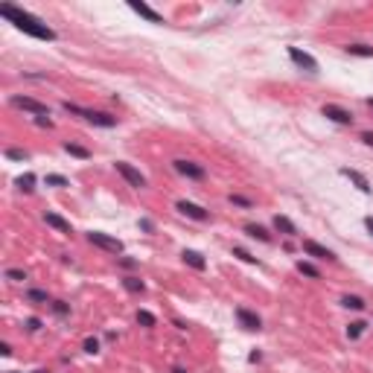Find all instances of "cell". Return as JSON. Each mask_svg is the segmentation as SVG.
<instances>
[{"label": "cell", "mask_w": 373, "mask_h": 373, "mask_svg": "<svg viewBox=\"0 0 373 373\" xmlns=\"http://www.w3.org/2000/svg\"><path fill=\"white\" fill-rule=\"evenodd\" d=\"M120 266H123V268H134L137 263H134V260H120Z\"/></svg>", "instance_id": "cell-38"}, {"label": "cell", "mask_w": 373, "mask_h": 373, "mask_svg": "<svg viewBox=\"0 0 373 373\" xmlns=\"http://www.w3.org/2000/svg\"><path fill=\"white\" fill-rule=\"evenodd\" d=\"M303 254L306 257H315V260H327V263H336V254L324 245H318L315 239H303Z\"/></svg>", "instance_id": "cell-7"}, {"label": "cell", "mask_w": 373, "mask_h": 373, "mask_svg": "<svg viewBox=\"0 0 373 373\" xmlns=\"http://www.w3.org/2000/svg\"><path fill=\"white\" fill-rule=\"evenodd\" d=\"M172 373H187L184 368H172Z\"/></svg>", "instance_id": "cell-40"}, {"label": "cell", "mask_w": 373, "mask_h": 373, "mask_svg": "<svg viewBox=\"0 0 373 373\" xmlns=\"http://www.w3.org/2000/svg\"><path fill=\"white\" fill-rule=\"evenodd\" d=\"M128 6H131V12H137L140 18H146V20H152V23H163V15H158L152 6H146V3H137V0H131Z\"/></svg>", "instance_id": "cell-12"}, {"label": "cell", "mask_w": 373, "mask_h": 373, "mask_svg": "<svg viewBox=\"0 0 373 373\" xmlns=\"http://www.w3.org/2000/svg\"><path fill=\"white\" fill-rule=\"evenodd\" d=\"M341 175H344V178H350V181H353V184H356L362 193H371V181H368V178H365L359 169H350V166H344V169H341Z\"/></svg>", "instance_id": "cell-13"}, {"label": "cell", "mask_w": 373, "mask_h": 373, "mask_svg": "<svg viewBox=\"0 0 373 373\" xmlns=\"http://www.w3.org/2000/svg\"><path fill=\"white\" fill-rule=\"evenodd\" d=\"M85 353H99V341L96 338H88L85 341Z\"/></svg>", "instance_id": "cell-33"}, {"label": "cell", "mask_w": 373, "mask_h": 373, "mask_svg": "<svg viewBox=\"0 0 373 373\" xmlns=\"http://www.w3.org/2000/svg\"><path fill=\"white\" fill-rule=\"evenodd\" d=\"M137 324H140V327H149V330H152V327L158 324V318H155L152 312H146V309H140V312H137Z\"/></svg>", "instance_id": "cell-23"}, {"label": "cell", "mask_w": 373, "mask_h": 373, "mask_svg": "<svg viewBox=\"0 0 373 373\" xmlns=\"http://www.w3.org/2000/svg\"><path fill=\"white\" fill-rule=\"evenodd\" d=\"M26 301H29V303H50V295H47L44 289H29V292H26Z\"/></svg>", "instance_id": "cell-22"}, {"label": "cell", "mask_w": 373, "mask_h": 373, "mask_svg": "<svg viewBox=\"0 0 373 373\" xmlns=\"http://www.w3.org/2000/svg\"><path fill=\"white\" fill-rule=\"evenodd\" d=\"M289 58H292L301 70H306V73H318V61H315L309 53H303L301 47H289Z\"/></svg>", "instance_id": "cell-5"}, {"label": "cell", "mask_w": 373, "mask_h": 373, "mask_svg": "<svg viewBox=\"0 0 373 373\" xmlns=\"http://www.w3.org/2000/svg\"><path fill=\"white\" fill-rule=\"evenodd\" d=\"M274 231H277V233H283V236H298L295 222H292V219H286V216H274Z\"/></svg>", "instance_id": "cell-14"}, {"label": "cell", "mask_w": 373, "mask_h": 373, "mask_svg": "<svg viewBox=\"0 0 373 373\" xmlns=\"http://www.w3.org/2000/svg\"><path fill=\"white\" fill-rule=\"evenodd\" d=\"M44 181H47V187H70V181L64 175H47Z\"/></svg>", "instance_id": "cell-26"}, {"label": "cell", "mask_w": 373, "mask_h": 373, "mask_svg": "<svg viewBox=\"0 0 373 373\" xmlns=\"http://www.w3.org/2000/svg\"><path fill=\"white\" fill-rule=\"evenodd\" d=\"M6 158H9V160H26L29 155H26L23 149H6Z\"/></svg>", "instance_id": "cell-29"}, {"label": "cell", "mask_w": 373, "mask_h": 373, "mask_svg": "<svg viewBox=\"0 0 373 373\" xmlns=\"http://www.w3.org/2000/svg\"><path fill=\"white\" fill-rule=\"evenodd\" d=\"M231 204H236V207H254L251 198H245V195H233V193H231Z\"/></svg>", "instance_id": "cell-30"}, {"label": "cell", "mask_w": 373, "mask_h": 373, "mask_svg": "<svg viewBox=\"0 0 373 373\" xmlns=\"http://www.w3.org/2000/svg\"><path fill=\"white\" fill-rule=\"evenodd\" d=\"M245 233L254 236V239H260V242H271V233H268L263 225H245Z\"/></svg>", "instance_id": "cell-18"}, {"label": "cell", "mask_w": 373, "mask_h": 373, "mask_svg": "<svg viewBox=\"0 0 373 373\" xmlns=\"http://www.w3.org/2000/svg\"><path fill=\"white\" fill-rule=\"evenodd\" d=\"M341 303H344L347 309H365V301H362V298H356V295H347V298H341Z\"/></svg>", "instance_id": "cell-25"}, {"label": "cell", "mask_w": 373, "mask_h": 373, "mask_svg": "<svg viewBox=\"0 0 373 373\" xmlns=\"http://www.w3.org/2000/svg\"><path fill=\"white\" fill-rule=\"evenodd\" d=\"M64 152H67V155H73V158H82V160H88V158H90V152H88L85 146H79V143H70V140L64 143Z\"/></svg>", "instance_id": "cell-19"}, {"label": "cell", "mask_w": 373, "mask_h": 373, "mask_svg": "<svg viewBox=\"0 0 373 373\" xmlns=\"http://www.w3.org/2000/svg\"><path fill=\"white\" fill-rule=\"evenodd\" d=\"M44 222H47L50 228H55L58 233H73L70 222H64V219H61V216H55V213H44Z\"/></svg>", "instance_id": "cell-15"}, {"label": "cell", "mask_w": 373, "mask_h": 373, "mask_svg": "<svg viewBox=\"0 0 373 373\" xmlns=\"http://www.w3.org/2000/svg\"><path fill=\"white\" fill-rule=\"evenodd\" d=\"M298 271H301L303 277H312V280H321V271H318V268H315L312 263H306V260H301V263H298Z\"/></svg>", "instance_id": "cell-20"}, {"label": "cell", "mask_w": 373, "mask_h": 373, "mask_svg": "<svg viewBox=\"0 0 373 373\" xmlns=\"http://www.w3.org/2000/svg\"><path fill=\"white\" fill-rule=\"evenodd\" d=\"M0 15H3L6 20H12L20 32L32 35V38H38V41H55V32H53L44 20H38L35 15H29V12L18 9V6H12V3H0Z\"/></svg>", "instance_id": "cell-1"}, {"label": "cell", "mask_w": 373, "mask_h": 373, "mask_svg": "<svg viewBox=\"0 0 373 373\" xmlns=\"http://www.w3.org/2000/svg\"><path fill=\"white\" fill-rule=\"evenodd\" d=\"M12 373H15V371H12Z\"/></svg>", "instance_id": "cell-43"}, {"label": "cell", "mask_w": 373, "mask_h": 373, "mask_svg": "<svg viewBox=\"0 0 373 373\" xmlns=\"http://www.w3.org/2000/svg\"><path fill=\"white\" fill-rule=\"evenodd\" d=\"M324 117H330L338 125H353V114L347 108H338V105H324Z\"/></svg>", "instance_id": "cell-9"}, {"label": "cell", "mask_w": 373, "mask_h": 373, "mask_svg": "<svg viewBox=\"0 0 373 373\" xmlns=\"http://www.w3.org/2000/svg\"><path fill=\"white\" fill-rule=\"evenodd\" d=\"M50 306H53V312H55V315H67V312H70V306H67L64 301H53Z\"/></svg>", "instance_id": "cell-31"}, {"label": "cell", "mask_w": 373, "mask_h": 373, "mask_svg": "<svg viewBox=\"0 0 373 373\" xmlns=\"http://www.w3.org/2000/svg\"><path fill=\"white\" fill-rule=\"evenodd\" d=\"M32 184H35V175H29V172H26V175H20V178H18V187H20V190H23V193H32V190H35V187H32Z\"/></svg>", "instance_id": "cell-24"}, {"label": "cell", "mask_w": 373, "mask_h": 373, "mask_svg": "<svg viewBox=\"0 0 373 373\" xmlns=\"http://www.w3.org/2000/svg\"><path fill=\"white\" fill-rule=\"evenodd\" d=\"M233 257H239V260H245V263H257V257H251L245 248H233Z\"/></svg>", "instance_id": "cell-32"}, {"label": "cell", "mask_w": 373, "mask_h": 373, "mask_svg": "<svg viewBox=\"0 0 373 373\" xmlns=\"http://www.w3.org/2000/svg\"><path fill=\"white\" fill-rule=\"evenodd\" d=\"M365 327H368L365 321H356V324H350V327H347V338H359V336L365 333Z\"/></svg>", "instance_id": "cell-27"}, {"label": "cell", "mask_w": 373, "mask_h": 373, "mask_svg": "<svg viewBox=\"0 0 373 373\" xmlns=\"http://www.w3.org/2000/svg\"><path fill=\"white\" fill-rule=\"evenodd\" d=\"M35 373H47V371H35Z\"/></svg>", "instance_id": "cell-42"}, {"label": "cell", "mask_w": 373, "mask_h": 373, "mask_svg": "<svg viewBox=\"0 0 373 373\" xmlns=\"http://www.w3.org/2000/svg\"><path fill=\"white\" fill-rule=\"evenodd\" d=\"M123 289L131 292V295H143L146 292V283L140 277H123Z\"/></svg>", "instance_id": "cell-17"}, {"label": "cell", "mask_w": 373, "mask_h": 373, "mask_svg": "<svg viewBox=\"0 0 373 373\" xmlns=\"http://www.w3.org/2000/svg\"><path fill=\"white\" fill-rule=\"evenodd\" d=\"M181 257H184V263H187L190 268H195V271H204V268H207V260H204L198 251H184Z\"/></svg>", "instance_id": "cell-16"}, {"label": "cell", "mask_w": 373, "mask_h": 373, "mask_svg": "<svg viewBox=\"0 0 373 373\" xmlns=\"http://www.w3.org/2000/svg\"><path fill=\"white\" fill-rule=\"evenodd\" d=\"M175 207H178V213H184V216H190V219H195V222H204V219H207V210L198 207V204H193V201H178Z\"/></svg>", "instance_id": "cell-11"}, {"label": "cell", "mask_w": 373, "mask_h": 373, "mask_svg": "<svg viewBox=\"0 0 373 373\" xmlns=\"http://www.w3.org/2000/svg\"><path fill=\"white\" fill-rule=\"evenodd\" d=\"M85 120L93 123V125H99V128H114V125H117V117H111V114H105V111H88Z\"/></svg>", "instance_id": "cell-10"}, {"label": "cell", "mask_w": 373, "mask_h": 373, "mask_svg": "<svg viewBox=\"0 0 373 373\" xmlns=\"http://www.w3.org/2000/svg\"><path fill=\"white\" fill-rule=\"evenodd\" d=\"M117 172L125 178V184H128V187H134V190H143V187H146V178H143V175H140V169H134L131 163L117 160Z\"/></svg>", "instance_id": "cell-3"}, {"label": "cell", "mask_w": 373, "mask_h": 373, "mask_svg": "<svg viewBox=\"0 0 373 373\" xmlns=\"http://www.w3.org/2000/svg\"><path fill=\"white\" fill-rule=\"evenodd\" d=\"M347 53L350 55H362V58H373V47H368V44H350Z\"/></svg>", "instance_id": "cell-21"}, {"label": "cell", "mask_w": 373, "mask_h": 373, "mask_svg": "<svg viewBox=\"0 0 373 373\" xmlns=\"http://www.w3.org/2000/svg\"><path fill=\"white\" fill-rule=\"evenodd\" d=\"M6 280L20 283V280H26V271H20V268H9V271H6Z\"/></svg>", "instance_id": "cell-28"}, {"label": "cell", "mask_w": 373, "mask_h": 373, "mask_svg": "<svg viewBox=\"0 0 373 373\" xmlns=\"http://www.w3.org/2000/svg\"><path fill=\"white\" fill-rule=\"evenodd\" d=\"M365 228L371 231V236H373V216H368V219H365Z\"/></svg>", "instance_id": "cell-39"}, {"label": "cell", "mask_w": 373, "mask_h": 373, "mask_svg": "<svg viewBox=\"0 0 373 373\" xmlns=\"http://www.w3.org/2000/svg\"><path fill=\"white\" fill-rule=\"evenodd\" d=\"M35 123H38V125H41V128H53V120H50V117H38V120H35Z\"/></svg>", "instance_id": "cell-34"}, {"label": "cell", "mask_w": 373, "mask_h": 373, "mask_svg": "<svg viewBox=\"0 0 373 373\" xmlns=\"http://www.w3.org/2000/svg\"><path fill=\"white\" fill-rule=\"evenodd\" d=\"M368 108L373 111V96H368Z\"/></svg>", "instance_id": "cell-41"}, {"label": "cell", "mask_w": 373, "mask_h": 373, "mask_svg": "<svg viewBox=\"0 0 373 373\" xmlns=\"http://www.w3.org/2000/svg\"><path fill=\"white\" fill-rule=\"evenodd\" d=\"M29 330H32V333L41 330V321H38V318H29Z\"/></svg>", "instance_id": "cell-37"}, {"label": "cell", "mask_w": 373, "mask_h": 373, "mask_svg": "<svg viewBox=\"0 0 373 373\" xmlns=\"http://www.w3.org/2000/svg\"><path fill=\"white\" fill-rule=\"evenodd\" d=\"M88 242L96 245V248H102V251H108V254H120V251H123V242H120V239H114V236H108V233H99V231H90V233H88Z\"/></svg>", "instance_id": "cell-2"}, {"label": "cell", "mask_w": 373, "mask_h": 373, "mask_svg": "<svg viewBox=\"0 0 373 373\" xmlns=\"http://www.w3.org/2000/svg\"><path fill=\"white\" fill-rule=\"evenodd\" d=\"M140 228H143V231H146V233H152V231H155V225H152V222H149V219H140Z\"/></svg>", "instance_id": "cell-35"}, {"label": "cell", "mask_w": 373, "mask_h": 373, "mask_svg": "<svg viewBox=\"0 0 373 373\" xmlns=\"http://www.w3.org/2000/svg\"><path fill=\"white\" fill-rule=\"evenodd\" d=\"M362 143H368V146H373V131H362Z\"/></svg>", "instance_id": "cell-36"}, {"label": "cell", "mask_w": 373, "mask_h": 373, "mask_svg": "<svg viewBox=\"0 0 373 373\" xmlns=\"http://www.w3.org/2000/svg\"><path fill=\"white\" fill-rule=\"evenodd\" d=\"M12 105L29 111V114H35V117H50V108H47L44 102H38V99H29V96H12Z\"/></svg>", "instance_id": "cell-4"}, {"label": "cell", "mask_w": 373, "mask_h": 373, "mask_svg": "<svg viewBox=\"0 0 373 373\" xmlns=\"http://www.w3.org/2000/svg\"><path fill=\"white\" fill-rule=\"evenodd\" d=\"M236 321H239V327H242V330H251V333L263 330L260 315H257V312H251V309H245V306H236Z\"/></svg>", "instance_id": "cell-6"}, {"label": "cell", "mask_w": 373, "mask_h": 373, "mask_svg": "<svg viewBox=\"0 0 373 373\" xmlns=\"http://www.w3.org/2000/svg\"><path fill=\"white\" fill-rule=\"evenodd\" d=\"M172 166H175V172H181V175H187L193 181H201L204 178V166H198L193 160H172Z\"/></svg>", "instance_id": "cell-8"}]
</instances>
